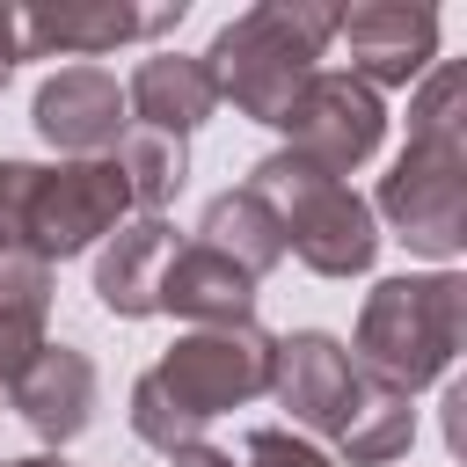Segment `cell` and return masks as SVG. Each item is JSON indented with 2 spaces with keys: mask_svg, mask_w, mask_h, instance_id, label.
<instances>
[{
  "mask_svg": "<svg viewBox=\"0 0 467 467\" xmlns=\"http://www.w3.org/2000/svg\"><path fill=\"white\" fill-rule=\"evenodd\" d=\"M270 394V336L255 321L241 328H190L175 336V350L139 372L131 387V431L153 445V452H182L197 445V431L241 401Z\"/></svg>",
  "mask_w": 467,
  "mask_h": 467,
  "instance_id": "cell-1",
  "label": "cell"
},
{
  "mask_svg": "<svg viewBox=\"0 0 467 467\" xmlns=\"http://www.w3.org/2000/svg\"><path fill=\"white\" fill-rule=\"evenodd\" d=\"M336 15L343 7H328V0H263V7L234 15L204 51L212 95L234 102L241 117H255V124H277L292 109V95L321 73L314 58L328 51Z\"/></svg>",
  "mask_w": 467,
  "mask_h": 467,
  "instance_id": "cell-2",
  "label": "cell"
},
{
  "mask_svg": "<svg viewBox=\"0 0 467 467\" xmlns=\"http://www.w3.org/2000/svg\"><path fill=\"white\" fill-rule=\"evenodd\" d=\"M467 343V277L431 270V277H387L365 292L358 314V365L401 394L431 387Z\"/></svg>",
  "mask_w": 467,
  "mask_h": 467,
  "instance_id": "cell-3",
  "label": "cell"
},
{
  "mask_svg": "<svg viewBox=\"0 0 467 467\" xmlns=\"http://www.w3.org/2000/svg\"><path fill=\"white\" fill-rule=\"evenodd\" d=\"M248 190L277 212L285 248H292L314 277H365V270H372L379 226H372V204H365L343 175H321V168L299 161V153H270V161H255Z\"/></svg>",
  "mask_w": 467,
  "mask_h": 467,
  "instance_id": "cell-4",
  "label": "cell"
},
{
  "mask_svg": "<svg viewBox=\"0 0 467 467\" xmlns=\"http://www.w3.org/2000/svg\"><path fill=\"white\" fill-rule=\"evenodd\" d=\"M379 212L416 255L467 248V139H409L401 161L379 175Z\"/></svg>",
  "mask_w": 467,
  "mask_h": 467,
  "instance_id": "cell-5",
  "label": "cell"
},
{
  "mask_svg": "<svg viewBox=\"0 0 467 467\" xmlns=\"http://www.w3.org/2000/svg\"><path fill=\"white\" fill-rule=\"evenodd\" d=\"M124 212H131V190H124V175H117V161H109V153L36 168V182H29V226H22V248L51 270V263H66V255H80V248L109 241V234L124 226Z\"/></svg>",
  "mask_w": 467,
  "mask_h": 467,
  "instance_id": "cell-6",
  "label": "cell"
},
{
  "mask_svg": "<svg viewBox=\"0 0 467 467\" xmlns=\"http://www.w3.org/2000/svg\"><path fill=\"white\" fill-rule=\"evenodd\" d=\"M277 131L292 139L285 153L314 161L321 175H350V168H365V161L379 153L387 109H379V95H372L358 73H314V80L292 95V109L277 117Z\"/></svg>",
  "mask_w": 467,
  "mask_h": 467,
  "instance_id": "cell-7",
  "label": "cell"
},
{
  "mask_svg": "<svg viewBox=\"0 0 467 467\" xmlns=\"http://www.w3.org/2000/svg\"><path fill=\"white\" fill-rule=\"evenodd\" d=\"M358 379L365 372H358V358L336 336H321V328L270 336V394L292 409V423L336 438L343 416H350V401H358Z\"/></svg>",
  "mask_w": 467,
  "mask_h": 467,
  "instance_id": "cell-8",
  "label": "cell"
},
{
  "mask_svg": "<svg viewBox=\"0 0 467 467\" xmlns=\"http://www.w3.org/2000/svg\"><path fill=\"white\" fill-rule=\"evenodd\" d=\"M336 36L350 44V73L365 88H409L438 58V15L416 0H358L336 15Z\"/></svg>",
  "mask_w": 467,
  "mask_h": 467,
  "instance_id": "cell-9",
  "label": "cell"
},
{
  "mask_svg": "<svg viewBox=\"0 0 467 467\" xmlns=\"http://www.w3.org/2000/svg\"><path fill=\"white\" fill-rule=\"evenodd\" d=\"M182 22V0L161 7H124V0H36L22 7V58H51V51H117L131 36H161Z\"/></svg>",
  "mask_w": 467,
  "mask_h": 467,
  "instance_id": "cell-10",
  "label": "cell"
},
{
  "mask_svg": "<svg viewBox=\"0 0 467 467\" xmlns=\"http://www.w3.org/2000/svg\"><path fill=\"white\" fill-rule=\"evenodd\" d=\"M36 131L73 153V161H95L102 146L124 139V88L102 73V66H58L44 88H36Z\"/></svg>",
  "mask_w": 467,
  "mask_h": 467,
  "instance_id": "cell-11",
  "label": "cell"
},
{
  "mask_svg": "<svg viewBox=\"0 0 467 467\" xmlns=\"http://www.w3.org/2000/svg\"><path fill=\"white\" fill-rule=\"evenodd\" d=\"M7 387H15L22 423H29L36 438H51V445L80 438V431L95 423V394H102L95 358H88V350H73V343H44V350H36Z\"/></svg>",
  "mask_w": 467,
  "mask_h": 467,
  "instance_id": "cell-12",
  "label": "cell"
},
{
  "mask_svg": "<svg viewBox=\"0 0 467 467\" xmlns=\"http://www.w3.org/2000/svg\"><path fill=\"white\" fill-rule=\"evenodd\" d=\"M175 248H182V241H175V226H168L161 212L124 219V226L102 241V255H95V299H102L117 321L161 314V270H168Z\"/></svg>",
  "mask_w": 467,
  "mask_h": 467,
  "instance_id": "cell-13",
  "label": "cell"
},
{
  "mask_svg": "<svg viewBox=\"0 0 467 467\" xmlns=\"http://www.w3.org/2000/svg\"><path fill=\"white\" fill-rule=\"evenodd\" d=\"M161 314H182L197 328H241L255 314V277L234 270L219 248L204 241H182L161 270Z\"/></svg>",
  "mask_w": 467,
  "mask_h": 467,
  "instance_id": "cell-14",
  "label": "cell"
},
{
  "mask_svg": "<svg viewBox=\"0 0 467 467\" xmlns=\"http://www.w3.org/2000/svg\"><path fill=\"white\" fill-rule=\"evenodd\" d=\"M124 109L139 117V131L190 139V131H197V124L219 109V95H212V73H204V58L161 51V58H146V66L131 73V88H124Z\"/></svg>",
  "mask_w": 467,
  "mask_h": 467,
  "instance_id": "cell-15",
  "label": "cell"
},
{
  "mask_svg": "<svg viewBox=\"0 0 467 467\" xmlns=\"http://www.w3.org/2000/svg\"><path fill=\"white\" fill-rule=\"evenodd\" d=\"M197 241L204 248H219L234 270H248V277H263V270H277V255H285V234H277V212L241 182V190H219L212 204H204V226H197Z\"/></svg>",
  "mask_w": 467,
  "mask_h": 467,
  "instance_id": "cell-16",
  "label": "cell"
},
{
  "mask_svg": "<svg viewBox=\"0 0 467 467\" xmlns=\"http://www.w3.org/2000/svg\"><path fill=\"white\" fill-rule=\"evenodd\" d=\"M358 372H365V365H358ZM409 438H416L409 394L365 372V379H358V401H350V416H343V431H336V452L358 460V467H387V460L409 452Z\"/></svg>",
  "mask_w": 467,
  "mask_h": 467,
  "instance_id": "cell-17",
  "label": "cell"
},
{
  "mask_svg": "<svg viewBox=\"0 0 467 467\" xmlns=\"http://www.w3.org/2000/svg\"><path fill=\"white\" fill-rule=\"evenodd\" d=\"M51 321V270L29 255H0V379H15L44 350Z\"/></svg>",
  "mask_w": 467,
  "mask_h": 467,
  "instance_id": "cell-18",
  "label": "cell"
},
{
  "mask_svg": "<svg viewBox=\"0 0 467 467\" xmlns=\"http://www.w3.org/2000/svg\"><path fill=\"white\" fill-rule=\"evenodd\" d=\"M109 161H117V175H124V190H131L139 212H161V204L190 182L182 139H161V131H124V139L109 146Z\"/></svg>",
  "mask_w": 467,
  "mask_h": 467,
  "instance_id": "cell-19",
  "label": "cell"
},
{
  "mask_svg": "<svg viewBox=\"0 0 467 467\" xmlns=\"http://www.w3.org/2000/svg\"><path fill=\"white\" fill-rule=\"evenodd\" d=\"M409 139H467V66H438L409 102Z\"/></svg>",
  "mask_w": 467,
  "mask_h": 467,
  "instance_id": "cell-20",
  "label": "cell"
},
{
  "mask_svg": "<svg viewBox=\"0 0 467 467\" xmlns=\"http://www.w3.org/2000/svg\"><path fill=\"white\" fill-rule=\"evenodd\" d=\"M29 182H36V161H0V255H29V248H22ZM29 263H36V255H29Z\"/></svg>",
  "mask_w": 467,
  "mask_h": 467,
  "instance_id": "cell-21",
  "label": "cell"
},
{
  "mask_svg": "<svg viewBox=\"0 0 467 467\" xmlns=\"http://www.w3.org/2000/svg\"><path fill=\"white\" fill-rule=\"evenodd\" d=\"M241 467H336L328 452H314L306 438H292V431H248V445H241Z\"/></svg>",
  "mask_w": 467,
  "mask_h": 467,
  "instance_id": "cell-22",
  "label": "cell"
},
{
  "mask_svg": "<svg viewBox=\"0 0 467 467\" xmlns=\"http://www.w3.org/2000/svg\"><path fill=\"white\" fill-rule=\"evenodd\" d=\"M15 58H22V7H7V0H0V88H7Z\"/></svg>",
  "mask_w": 467,
  "mask_h": 467,
  "instance_id": "cell-23",
  "label": "cell"
},
{
  "mask_svg": "<svg viewBox=\"0 0 467 467\" xmlns=\"http://www.w3.org/2000/svg\"><path fill=\"white\" fill-rule=\"evenodd\" d=\"M168 467H234L219 445H182V452H168Z\"/></svg>",
  "mask_w": 467,
  "mask_h": 467,
  "instance_id": "cell-24",
  "label": "cell"
},
{
  "mask_svg": "<svg viewBox=\"0 0 467 467\" xmlns=\"http://www.w3.org/2000/svg\"><path fill=\"white\" fill-rule=\"evenodd\" d=\"M0 467H66V460H44V452H36V460H0Z\"/></svg>",
  "mask_w": 467,
  "mask_h": 467,
  "instance_id": "cell-25",
  "label": "cell"
}]
</instances>
